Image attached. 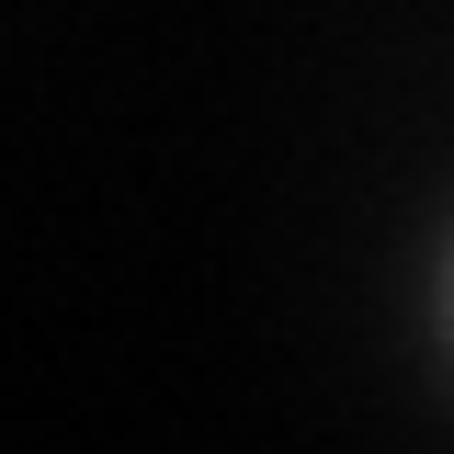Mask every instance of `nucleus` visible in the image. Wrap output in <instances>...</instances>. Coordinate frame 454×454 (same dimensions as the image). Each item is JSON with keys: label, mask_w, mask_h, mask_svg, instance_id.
I'll list each match as a JSON object with an SVG mask.
<instances>
[{"label": "nucleus", "mask_w": 454, "mask_h": 454, "mask_svg": "<svg viewBox=\"0 0 454 454\" xmlns=\"http://www.w3.org/2000/svg\"><path fill=\"white\" fill-rule=\"evenodd\" d=\"M443 340H454V239H443Z\"/></svg>", "instance_id": "nucleus-1"}]
</instances>
